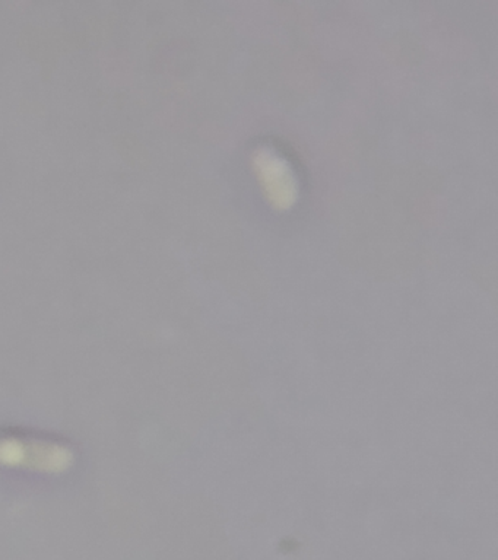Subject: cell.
Listing matches in <instances>:
<instances>
[{"label": "cell", "mask_w": 498, "mask_h": 560, "mask_svg": "<svg viewBox=\"0 0 498 560\" xmlns=\"http://www.w3.org/2000/svg\"><path fill=\"white\" fill-rule=\"evenodd\" d=\"M253 169L267 202L276 210H288L297 202L298 189L288 162L269 148H259L251 156Z\"/></svg>", "instance_id": "obj_1"}]
</instances>
